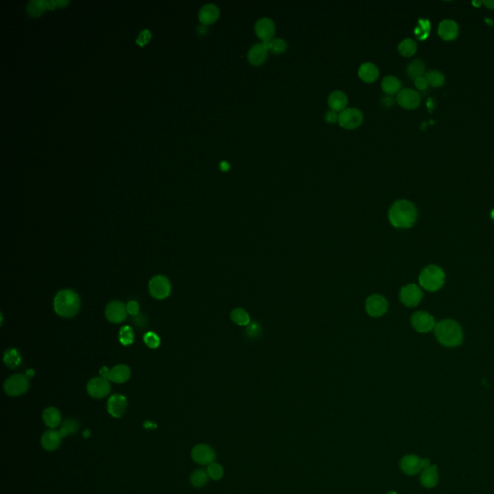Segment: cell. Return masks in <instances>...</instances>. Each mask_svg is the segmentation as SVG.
Masks as SVG:
<instances>
[{
    "label": "cell",
    "instance_id": "obj_1",
    "mask_svg": "<svg viewBox=\"0 0 494 494\" xmlns=\"http://www.w3.org/2000/svg\"><path fill=\"white\" fill-rule=\"evenodd\" d=\"M388 217L391 224L394 227L408 229L415 224L418 213L413 203L408 200H399L392 205Z\"/></svg>",
    "mask_w": 494,
    "mask_h": 494
},
{
    "label": "cell",
    "instance_id": "obj_2",
    "mask_svg": "<svg viewBox=\"0 0 494 494\" xmlns=\"http://www.w3.org/2000/svg\"><path fill=\"white\" fill-rule=\"evenodd\" d=\"M434 334L437 341L445 347H459L463 342V331L460 324L453 320H443L436 323Z\"/></svg>",
    "mask_w": 494,
    "mask_h": 494
},
{
    "label": "cell",
    "instance_id": "obj_3",
    "mask_svg": "<svg viewBox=\"0 0 494 494\" xmlns=\"http://www.w3.org/2000/svg\"><path fill=\"white\" fill-rule=\"evenodd\" d=\"M53 308L56 314L61 317L72 318L76 316L79 311V296L76 292L72 290H62L54 297Z\"/></svg>",
    "mask_w": 494,
    "mask_h": 494
},
{
    "label": "cell",
    "instance_id": "obj_4",
    "mask_svg": "<svg viewBox=\"0 0 494 494\" xmlns=\"http://www.w3.org/2000/svg\"><path fill=\"white\" fill-rule=\"evenodd\" d=\"M446 275L443 269L436 265H430L422 270L419 276L420 286L428 292H436L442 288Z\"/></svg>",
    "mask_w": 494,
    "mask_h": 494
},
{
    "label": "cell",
    "instance_id": "obj_5",
    "mask_svg": "<svg viewBox=\"0 0 494 494\" xmlns=\"http://www.w3.org/2000/svg\"><path fill=\"white\" fill-rule=\"evenodd\" d=\"M29 387V382L23 374H14L4 383V390L11 397H18L25 394Z\"/></svg>",
    "mask_w": 494,
    "mask_h": 494
},
{
    "label": "cell",
    "instance_id": "obj_6",
    "mask_svg": "<svg viewBox=\"0 0 494 494\" xmlns=\"http://www.w3.org/2000/svg\"><path fill=\"white\" fill-rule=\"evenodd\" d=\"M149 292L156 299H165L171 293V284L163 275H156L149 282Z\"/></svg>",
    "mask_w": 494,
    "mask_h": 494
},
{
    "label": "cell",
    "instance_id": "obj_7",
    "mask_svg": "<svg viewBox=\"0 0 494 494\" xmlns=\"http://www.w3.org/2000/svg\"><path fill=\"white\" fill-rule=\"evenodd\" d=\"M423 298V292L416 284H408L403 287L399 292L401 302L408 307H415L421 302Z\"/></svg>",
    "mask_w": 494,
    "mask_h": 494
},
{
    "label": "cell",
    "instance_id": "obj_8",
    "mask_svg": "<svg viewBox=\"0 0 494 494\" xmlns=\"http://www.w3.org/2000/svg\"><path fill=\"white\" fill-rule=\"evenodd\" d=\"M338 122L342 128L352 130L362 124L363 114L356 107L346 108L339 114Z\"/></svg>",
    "mask_w": 494,
    "mask_h": 494
},
{
    "label": "cell",
    "instance_id": "obj_9",
    "mask_svg": "<svg viewBox=\"0 0 494 494\" xmlns=\"http://www.w3.org/2000/svg\"><path fill=\"white\" fill-rule=\"evenodd\" d=\"M401 469L408 475H415L421 470L428 468L430 465V460L427 459H420L414 455H408L404 457L401 460Z\"/></svg>",
    "mask_w": 494,
    "mask_h": 494
},
{
    "label": "cell",
    "instance_id": "obj_10",
    "mask_svg": "<svg viewBox=\"0 0 494 494\" xmlns=\"http://www.w3.org/2000/svg\"><path fill=\"white\" fill-rule=\"evenodd\" d=\"M110 382L102 377L92 379L87 384V392L94 399H103L110 393Z\"/></svg>",
    "mask_w": 494,
    "mask_h": 494
},
{
    "label": "cell",
    "instance_id": "obj_11",
    "mask_svg": "<svg viewBox=\"0 0 494 494\" xmlns=\"http://www.w3.org/2000/svg\"><path fill=\"white\" fill-rule=\"evenodd\" d=\"M367 313L373 318L382 317L388 310V302L384 296L373 295L369 296L365 305Z\"/></svg>",
    "mask_w": 494,
    "mask_h": 494
},
{
    "label": "cell",
    "instance_id": "obj_12",
    "mask_svg": "<svg viewBox=\"0 0 494 494\" xmlns=\"http://www.w3.org/2000/svg\"><path fill=\"white\" fill-rule=\"evenodd\" d=\"M410 321H411L412 327L421 333H426L434 330L436 325L434 317L430 313L426 311H418L414 313L411 317Z\"/></svg>",
    "mask_w": 494,
    "mask_h": 494
},
{
    "label": "cell",
    "instance_id": "obj_13",
    "mask_svg": "<svg viewBox=\"0 0 494 494\" xmlns=\"http://www.w3.org/2000/svg\"><path fill=\"white\" fill-rule=\"evenodd\" d=\"M398 104L405 109H416L421 104V97L415 90L405 88L401 90L397 96Z\"/></svg>",
    "mask_w": 494,
    "mask_h": 494
},
{
    "label": "cell",
    "instance_id": "obj_14",
    "mask_svg": "<svg viewBox=\"0 0 494 494\" xmlns=\"http://www.w3.org/2000/svg\"><path fill=\"white\" fill-rule=\"evenodd\" d=\"M191 458L196 463L208 465L216 459V453L213 448L206 444L196 445L191 451Z\"/></svg>",
    "mask_w": 494,
    "mask_h": 494
},
{
    "label": "cell",
    "instance_id": "obj_15",
    "mask_svg": "<svg viewBox=\"0 0 494 494\" xmlns=\"http://www.w3.org/2000/svg\"><path fill=\"white\" fill-rule=\"evenodd\" d=\"M255 31L263 43H269L275 34V25L269 17H262L255 26Z\"/></svg>",
    "mask_w": 494,
    "mask_h": 494
},
{
    "label": "cell",
    "instance_id": "obj_16",
    "mask_svg": "<svg viewBox=\"0 0 494 494\" xmlns=\"http://www.w3.org/2000/svg\"><path fill=\"white\" fill-rule=\"evenodd\" d=\"M127 315V306L120 301H112L106 306V319L112 323H121L122 321L126 320Z\"/></svg>",
    "mask_w": 494,
    "mask_h": 494
},
{
    "label": "cell",
    "instance_id": "obj_17",
    "mask_svg": "<svg viewBox=\"0 0 494 494\" xmlns=\"http://www.w3.org/2000/svg\"><path fill=\"white\" fill-rule=\"evenodd\" d=\"M128 408V401L126 397L116 394L113 395L107 402V410L109 414L114 418L123 416Z\"/></svg>",
    "mask_w": 494,
    "mask_h": 494
},
{
    "label": "cell",
    "instance_id": "obj_18",
    "mask_svg": "<svg viewBox=\"0 0 494 494\" xmlns=\"http://www.w3.org/2000/svg\"><path fill=\"white\" fill-rule=\"evenodd\" d=\"M438 35L444 41H453L459 36V26L451 19H445L438 26Z\"/></svg>",
    "mask_w": 494,
    "mask_h": 494
},
{
    "label": "cell",
    "instance_id": "obj_19",
    "mask_svg": "<svg viewBox=\"0 0 494 494\" xmlns=\"http://www.w3.org/2000/svg\"><path fill=\"white\" fill-rule=\"evenodd\" d=\"M269 49L265 43H256L248 52V60L254 66L262 65L268 58Z\"/></svg>",
    "mask_w": 494,
    "mask_h": 494
},
{
    "label": "cell",
    "instance_id": "obj_20",
    "mask_svg": "<svg viewBox=\"0 0 494 494\" xmlns=\"http://www.w3.org/2000/svg\"><path fill=\"white\" fill-rule=\"evenodd\" d=\"M348 100L343 91L335 90L328 96V105L330 109L334 112H342L346 109Z\"/></svg>",
    "mask_w": 494,
    "mask_h": 494
},
{
    "label": "cell",
    "instance_id": "obj_21",
    "mask_svg": "<svg viewBox=\"0 0 494 494\" xmlns=\"http://www.w3.org/2000/svg\"><path fill=\"white\" fill-rule=\"evenodd\" d=\"M219 17V9L217 5L208 3L204 5L199 12V20L204 26L211 25Z\"/></svg>",
    "mask_w": 494,
    "mask_h": 494
},
{
    "label": "cell",
    "instance_id": "obj_22",
    "mask_svg": "<svg viewBox=\"0 0 494 494\" xmlns=\"http://www.w3.org/2000/svg\"><path fill=\"white\" fill-rule=\"evenodd\" d=\"M379 69L372 62H365L358 69V76L365 82H373L379 78Z\"/></svg>",
    "mask_w": 494,
    "mask_h": 494
},
{
    "label": "cell",
    "instance_id": "obj_23",
    "mask_svg": "<svg viewBox=\"0 0 494 494\" xmlns=\"http://www.w3.org/2000/svg\"><path fill=\"white\" fill-rule=\"evenodd\" d=\"M61 439H62V437H61L59 432L50 430L43 434L41 442H42V445L45 450L54 451L60 446Z\"/></svg>",
    "mask_w": 494,
    "mask_h": 494
},
{
    "label": "cell",
    "instance_id": "obj_24",
    "mask_svg": "<svg viewBox=\"0 0 494 494\" xmlns=\"http://www.w3.org/2000/svg\"><path fill=\"white\" fill-rule=\"evenodd\" d=\"M130 378V369L125 364H120L113 367L110 370L108 380L116 383H124L129 381Z\"/></svg>",
    "mask_w": 494,
    "mask_h": 494
},
{
    "label": "cell",
    "instance_id": "obj_25",
    "mask_svg": "<svg viewBox=\"0 0 494 494\" xmlns=\"http://www.w3.org/2000/svg\"><path fill=\"white\" fill-rule=\"evenodd\" d=\"M439 481L437 466L433 465L424 469L421 475V484L427 488H432L437 485Z\"/></svg>",
    "mask_w": 494,
    "mask_h": 494
},
{
    "label": "cell",
    "instance_id": "obj_26",
    "mask_svg": "<svg viewBox=\"0 0 494 494\" xmlns=\"http://www.w3.org/2000/svg\"><path fill=\"white\" fill-rule=\"evenodd\" d=\"M43 420L45 425L52 429H54L61 424L62 418H61L60 411L53 407L45 408L43 410Z\"/></svg>",
    "mask_w": 494,
    "mask_h": 494
},
{
    "label": "cell",
    "instance_id": "obj_27",
    "mask_svg": "<svg viewBox=\"0 0 494 494\" xmlns=\"http://www.w3.org/2000/svg\"><path fill=\"white\" fill-rule=\"evenodd\" d=\"M401 81L395 76H386L382 79V91L387 95H394L401 91Z\"/></svg>",
    "mask_w": 494,
    "mask_h": 494
},
{
    "label": "cell",
    "instance_id": "obj_28",
    "mask_svg": "<svg viewBox=\"0 0 494 494\" xmlns=\"http://www.w3.org/2000/svg\"><path fill=\"white\" fill-rule=\"evenodd\" d=\"M231 319L239 326H246L250 323V316L243 308H236L231 313Z\"/></svg>",
    "mask_w": 494,
    "mask_h": 494
},
{
    "label": "cell",
    "instance_id": "obj_29",
    "mask_svg": "<svg viewBox=\"0 0 494 494\" xmlns=\"http://www.w3.org/2000/svg\"><path fill=\"white\" fill-rule=\"evenodd\" d=\"M399 52L403 56L410 57L417 52V43L413 39L407 38L399 44Z\"/></svg>",
    "mask_w": 494,
    "mask_h": 494
},
{
    "label": "cell",
    "instance_id": "obj_30",
    "mask_svg": "<svg viewBox=\"0 0 494 494\" xmlns=\"http://www.w3.org/2000/svg\"><path fill=\"white\" fill-rule=\"evenodd\" d=\"M407 73L410 78H415L425 75V65L420 59H415L409 63L407 68Z\"/></svg>",
    "mask_w": 494,
    "mask_h": 494
},
{
    "label": "cell",
    "instance_id": "obj_31",
    "mask_svg": "<svg viewBox=\"0 0 494 494\" xmlns=\"http://www.w3.org/2000/svg\"><path fill=\"white\" fill-rule=\"evenodd\" d=\"M425 76L428 79V81H429V85L434 87V88L442 86L444 82H445V77H444L442 73L439 72V70H435V69L430 70L426 74Z\"/></svg>",
    "mask_w": 494,
    "mask_h": 494
},
{
    "label": "cell",
    "instance_id": "obj_32",
    "mask_svg": "<svg viewBox=\"0 0 494 494\" xmlns=\"http://www.w3.org/2000/svg\"><path fill=\"white\" fill-rule=\"evenodd\" d=\"M44 9H46L45 1H30L26 6V12L31 17H39L43 14Z\"/></svg>",
    "mask_w": 494,
    "mask_h": 494
},
{
    "label": "cell",
    "instance_id": "obj_33",
    "mask_svg": "<svg viewBox=\"0 0 494 494\" xmlns=\"http://www.w3.org/2000/svg\"><path fill=\"white\" fill-rule=\"evenodd\" d=\"M4 363L10 368H16L21 362V357L17 349H9L3 357Z\"/></svg>",
    "mask_w": 494,
    "mask_h": 494
},
{
    "label": "cell",
    "instance_id": "obj_34",
    "mask_svg": "<svg viewBox=\"0 0 494 494\" xmlns=\"http://www.w3.org/2000/svg\"><path fill=\"white\" fill-rule=\"evenodd\" d=\"M208 480V472H206L205 470H202V469H199V470H196L194 471L191 476V483L192 486H196V487H201V486H204Z\"/></svg>",
    "mask_w": 494,
    "mask_h": 494
},
{
    "label": "cell",
    "instance_id": "obj_35",
    "mask_svg": "<svg viewBox=\"0 0 494 494\" xmlns=\"http://www.w3.org/2000/svg\"><path fill=\"white\" fill-rule=\"evenodd\" d=\"M119 341L123 346H130L134 341V333L130 326H123L119 331Z\"/></svg>",
    "mask_w": 494,
    "mask_h": 494
},
{
    "label": "cell",
    "instance_id": "obj_36",
    "mask_svg": "<svg viewBox=\"0 0 494 494\" xmlns=\"http://www.w3.org/2000/svg\"><path fill=\"white\" fill-rule=\"evenodd\" d=\"M265 43L267 44V46H268L269 50H270L272 52H274V53H276V54L282 53V52L286 51L287 43L283 39H281V38L272 39L269 43Z\"/></svg>",
    "mask_w": 494,
    "mask_h": 494
},
{
    "label": "cell",
    "instance_id": "obj_37",
    "mask_svg": "<svg viewBox=\"0 0 494 494\" xmlns=\"http://www.w3.org/2000/svg\"><path fill=\"white\" fill-rule=\"evenodd\" d=\"M143 339H144V343L146 344V346L150 348H156V347H159V345H160V338L157 336L156 333L153 332V331H149L147 333H145Z\"/></svg>",
    "mask_w": 494,
    "mask_h": 494
},
{
    "label": "cell",
    "instance_id": "obj_38",
    "mask_svg": "<svg viewBox=\"0 0 494 494\" xmlns=\"http://www.w3.org/2000/svg\"><path fill=\"white\" fill-rule=\"evenodd\" d=\"M207 472H208V477H210L213 480H216V481L220 480L223 476L222 466L219 465L218 463H216V462L208 464Z\"/></svg>",
    "mask_w": 494,
    "mask_h": 494
},
{
    "label": "cell",
    "instance_id": "obj_39",
    "mask_svg": "<svg viewBox=\"0 0 494 494\" xmlns=\"http://www.w3.org/2000/svg\"><path fill=\"white\" fill-rule=\"evenodd\" d=\"M430 22L428 20H421L416 28V35L421 40H424L430 33Z\"/></svg>",
    "mask_w": 494,
    "mask_h": 494
},
{
    "label": "cell",
    "instance_id": "obj_40",
    "mask_svg": "<svg viewBox=\"0 0 494 494\" xmlns=\"http://www.w3.org/2000/svg\"><path fill=\"white\" fill-rule=\"evenodd\" d=\"M151 37H152L151 32H150L148 29H145V30H143V31H142V32L139 34L138 37H137V39H136V43L138 44L139 46H144L146 43H148L149 42H150Z\"/></svg>",
    "mask_w": 494,
    "mask_h": 494
},
{
    "label": "cell",
    "instance_id": "obj_41",
    "mask_svg": "<svg viewBox=\"0 0 494 494\" xmlns=\"http://www.w3.org/2000/svg\"><path fill=\"white\" fill-rule=\"evenodd\" d=\"M126 306H127L128 314H130L132 317H135V316L138 315L139 311H140V306H139L138 302L131 300Z\"/></svg>",
    "mask_w": 494,
    "mask_h": 494
},
{
    "label": "cell",
    "instance_id": "obj_42",
    "mask_svg": "<svg viewBox=\"0 0 494 494\" xmlns=\"http://www.w3.org/2000/svg\"><path fill=\"white\" fill-rule=\"evenodd\" d=\"M414 84L416 86L418 90H426L428 86H429V81L428 79L426 78L425 75L424 76H421V77H418V78L414 79Z\"/></svg>",
    "mask_w": 494,
    "mask_h": 494
},
{
    "label": "cell",
    "instance_id": "obj_43",
    "mask_svg": "<svg viewBox=\"0 0 494 494\" xmlns=\"http://www.w3.org/2000/svg\"><path fill=\"white\" fill-rule=\"evenodd\" d=\"M62 428H64L68 432V434H73L78 430V424L74 420H66L63 423Z\"/></svg>",
    "mask_w": 494,
    "mask_h": 494
},
{
    "label": "cell",
    "instance_id": "obj_44",
    "mask_svg": "<svg viewBox=\"0 0 494 494\" xmlns=\"http://www.w3.org/2000/svg\"><path fill=\"white\" fill-rule=\"evenodd\" d=\"M133 323L138 327H144L147 324V319L143 315L138 314L137 316L133 317Z\"/></svg>",
    "mask_w": 494,
    "mask_h": 494
},
{
    "label": "cell",
    "instance_id": "obj_45",
    "mask_svg": "<svg viewBox=\"0 0 494 494\" xmlns=\"http://www.w3.org/2000/svg\"><path fill=\"white\" fill-rule=\"evenodd\" d=\"M325 119H326V121L330 122V123H334L336 120H338V116H337L336 112L330 110L325 114Z\"/></svg>",
    "mask_w": 494,
    "mask_h": 494
},
{
    "label": "cell",
    "instance_id": "obj_46",
    "mask_svg": "<svg viewBox=\"0 0 494 494\" xmlns=\"http://www.w3.org/2000/svg\"><path fill=\"white\" fill-rule=\"evenodd\" d=\"M109 373H110V370H108V368H106V367H103V368L100 370V374H101V377H102V378H104V379H106V380H108V378H109ZM108 381H109V380H108Z\"/></svg>",
    "mask_w": 494,
    "mask_h": 494
},
{
    "label": "cell",
    "instance_id": "obj_47",
    "mask_svg": "<svg viewBox=\"0 0 494 494\" xmlns=\"http://www.w3.org/2000/svg\"><path fill=\"white\" fill-rule=\"evenodd\" d=\"M483 4L486 6L487 8L490 9V10H494V1L493 0H486V1H484Z\"/></svg>",
    "mask_w": 494,
    "mask_h": 494
},
{
    "label": "cell",
    "instance_id": "obj_48",
    "mask_svg": "<svg viewBox=\"0 0 494 494\" xmlns=\"http://www.w3.org/2000/svg\"><path fill=\"white\" fill-rule=\"evenodd\" d=\"M45 5H46V8L50 9V10L55 8V6H56L55 1H45Z\"/></svg>",
    "mask_w": 494,
    "mask_h": 494
},
{
    "label": "cell",
    "instance_id": "obj_49",
    "mask_svg": "<svg viewBox=\"0 0 494 494\" xmlns=\"http://www.w3.org/2000/svg\"><path fill=\"white\" fill-rule=\"evenodd\" d=\"M197 31H198V33H199V34H204V33L207 31V29H206V27H204V26H198V27H197Z\"/></svg>",
    "mask_w": 494,
    "mask_h": 494
},
{
    "label": "cell",
    "instance_id": "obj_50",
    "mask_svg": "<svg viewBox=\"0 0 494 494\" xmlns=\"http://www.w3.org/2000/svg\"><path fill=\"white\" fill-rule=\"evenodd\" d=\"M68 3H69L68 1H55V4H56V5H58V6H60V7L61 6H65V5H67Z\"/></svg>",
    "mask_w": 494,
    "mask_h": 494
},
{
    "label": "cell",
    "instance_id": "obj_51",
    "mask_svg": "<svg viewBox=\"0 0 494 494\" xmlns=\"http://www.w3.org/2000/svg\"><path fill=\"white\" fill-rule=\"evenodd\" d=\"M26 374H27L28 377H33V375H34V371H33V370H29V371H27Z\"/></svg>",
    "mask_w": 494,
    "mask_h": 494
},
{
    "label": "cell",
    "instance_id": "obj_52",
    "mask_svg": "<svg viewBox=\"0 0 494 494\" xmlns=\"http://www.w3.org/2000/svg\"><path fill=\"white\" fill-rule=\"evenodd\" d=\"M491 217H492V219L494 220V210L491 213Z\"/></svg>",
    "mask_w": 494,
    "mask_h": 494
},
{
    "label": "cell",
    "instance_id": "obj_53",
    "mask_svg": "<svg viewBox=\"0 0 494 494\" xmlns=\"http://www.w3.org/2000/svg\"><path fill=\"white\" fill-rule=\"evenodd\" d=\"M387 494H397V493H396V492H394V491H391V492H388V493Z\"/></svg>",
    "mask_w": 494,
    "mask_h": 494
}]
</instances>
